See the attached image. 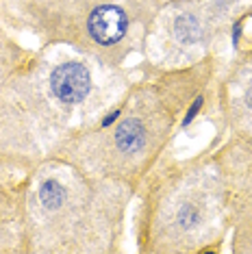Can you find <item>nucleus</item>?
<instances>
[{
  "label": "nucleus",
  "instance_id": "obj_10",
  "mask_svg": "<svg viewBox=\"0 0 252 254\" xmlns=\"http://www.w3.org/2000/svg\"><path fill=\"white\" fill-rule=\"evenodd\" d=\"M33 48L22 46V42L15 37V31H11L7 22L0 15V85L7 80L11 74L24 65V61L31 57Z\"/></svg>",
  "mask_w": 252,
  "mask_h": 254
},
{
  "label": "nucleus",
  "instance_id": "obj_4",
  "mask_svg": "<svg viewBox=\"0 0 252 254\" xmlns=\"http://www.w3.org/2000/svg\"><path fill=\"white\" fill-rule=\"evenodd\" d=\"M135 200L137 252H222L228 239V215L213 143L187 159L165 157L141 181Z\"/></svg>",
  "mask_w": 252,
  "mask_h": 254
},
{
  "label": "nucleus",
  "instance_id": "obj_7",
  "mask_svg": "<svg viewBox=\"0 0 252 254\" xmlns=\"http://www.w3.org/2000/svg\"><path fill=\"white\" fill-rule=\"evenodd\" d=\"M224 185L231 252L252 254V139L224 137L213 143Z\"/></svg>",
  "mask_w": 252,
  "mask_h": 254
},
{
  "label": "nucleus",
  "instance_id": "obj_6",
  "mask_svg": "<svg viewBox=\"0 0 252 254\" xmlns=\"http://www.w3.org/2000/svg\"><path fill=\"white\" fill-rule=\"evenodd\" d=\"M242 15L239 0H179L159 9L139 48L146 70L185 67L220 55Z\"/></svg>",
  "mask_w": 252,
  "mask_h": 254
},
{
  "label": "nucleus",
  "instance_id": "obj_9",
  "mask_svg": "<svg viewBox=\"0 0 252 254\" xmlns=\"http://www.w3.org/2000/svg\"><path fill=\"white\" fill-rule=\"evenodd\" d=\"M0 254H26L20 178H0Z\"/></svg>",
  "mask_w": 252,
  "mask_h": 254
},
{
  "label": "nucleus",
  "instance_id": "obj_11",
  "mask_svg": "<svg viewBox=\"0 0 252 254\" xmlns=\"http://www.w3.org/2000/svg\"><path fill=\"white\" fill-rule=\"evenodd\" d=\"M172 2H179V0H144V4L152 11V13H157L159 9L168 7V4H172Z\"/></svg>",
  "mask_w": 252,
  "mask_h": 254
},
{
  "label": "nucleus",
  "instance_id": "obj_1",
  "mask_svg": "<svg viewBox=\"0 0 252 254\" xmlns=\"http://www.w3.org/2000/svg\"><path fill=\"white\" fill-rule=\"evenodd\" d=\"M133 83L124 67L76 53L33 50L0 85V172L26 174L55 159Z\"/></svg>",
  "mask_w": 252,
  "mask_h": 254
},
{
  "label": "nucleus",
  "instance_id": "obj_2",
  "mask_svg": "<svg viewBox=\"0 0 252 254\" xmlns=\"http://www.w3.org/2000/svg\"><path fill=\"white\" fill-rule=\"evenodd\" d=\"M220 65V55H211L185 67L144 70L116 105L76 132L55 159L137 189L168 157L170 146L185 130L189 105L211 87Z\"/></svg>",
  "mask_w": 252,
  "mask_h": 254
},
{
  "label": "nucleus",
  "instance_id": "obj_5",
  "mask_svg": "<svg viewBox=\"0 0 252 254\" xmlns=\"http://www.w3.org/2000/svg\"><path fill=\"white\" fill-rule=\"evenodd\" d=\"M0 15L39 48H65L109 67H124L141 48L152 11L144 0H2Z\"/></svg>",
  "mask_w": 252,
  "mask_h": 254
},
{
  "label": "nucleus",
  "instance_id": "obj_3",
  "mask_svg": "<svg viewBox=\"0 0 252 254\" xmlns=\"http://www.w3.org/2000/svg\"><path fill=\"white\" fill-rule=\"evenodd\" d=\"M20 191L26 254L122 252L135 187L48 159L22 174Z\"/></svg>",
  "mask_w": 252,
  "mask_h": 254
},
{
  "label": "nucleus",
  "instance_id": "obj_8",
  "mask_svg": "<svg viewBox=\"0 0 252 254\" xmlns=\"http://www.w3.org/2000/svg\"><path fill=\"white\" fill-rule=\"evenodd\" d=\"M220 137L252 139V44L235 50V59L220 65L209 87Z\"/></svg>",
  "mask_w": 252,
  "mask_h": 254
}]
</instances>
